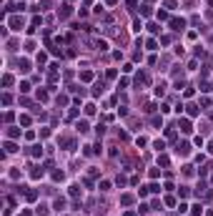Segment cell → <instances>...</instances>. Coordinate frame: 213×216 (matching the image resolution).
I'll return each mask as SVG.
<instances>
[{"mask_svg": "<svg viewBox=\"0 0 213 216\" xmlns=\"http://www.w3.org/2000/svg\"><path fill=\"white\" fill-rule=\"evenodd\" d=\"M23 25H25V20H23L20 15H13V18H8V28H13V30H20Z\"/></svg>", "mask_w": 213, "mask_h": 216, "instance_id": "6da1fadb", "label": "cell"}, {"mask_svg": "<svg viewBox=\"0 0 213 216\" xmlns=\"http://www.w3.org/2000/svg\"><path fill=\"white\" fill-rule=\"evenodd\" d=\"M148 83H150V75H148L145 70H141L138 75H135V86H138V88H141V86H148Z\"/></svg>", "mask_w": 213, "mask_h": 216, "instance_id": "7a4b0ae2", "label": "cell"}, {"mask_svg": "<svg viewBox=\"0 0 213 216\" xmlns=\"http://www.w3.org/2000/svg\"><path fill=\"white\" fill-rule=\"evenodd\" d=\"M168 23H170L173 30H183V28H186V20H183V18H170Z\"/></svg>", "mask_w": 213, "mask_h": 216, "instance_id": "3957f363", "label": "cell"}, {"mask_svg": "<svg viewBox=\"0 0 213 216\" xmlns=\"http://www.w3.org/2000/svg\"><path fill=\"white\" fill-rule=\"evenodd\" d=\"M70 13H73V10H70V5L65 3V5H60V10H58V18H60V20H68Z\"/></svg>", "mask_w": 213, "mask_h": 216, "instance_id": "277c9868", "label": "cell"}, {"mask_svg": "<svg viewBox=\"0 0 213 216\" xmlns=\"http://www.w3.org/2000/svg\"><path fill=\"white\" fill-rule=\"evenodd\" d=\"M176 151H178L181 156H188V153H190V143H186V141H181V143L176 146Z\"/></svg>", "mask_w": 213, "mask_h": 216, "instance_id": "5b68a950", "label": "cell"}, {"mask_svg": "<svg viewBox=\"0 0 213 216\" xmlns=\"http://www.w3.org/2000/svg\"><path fill=\"white\" fill-rule=\"evenodd\" d=\"M178 128H181L183 133H190V131H193V128H190V121H188V118H181V121H178Z\"/></svg>", "mask_w": 213, "mask_h": 216, "instance_id": "8992f818", "label": "cell"}, {"mask_svg": "<svg viewBox=\"0 0 213 216\" xmlns=\"http://www.w3.org/2000/svg\"><path fill=\"white\" fill-rule=\"evenodd\" d=\"M93 93H95V95H103V93H105V83H103V81H98V83L93 86Z\"/></svg>", "mask_w": 213, "mask_h": 216, "instance_id": "52a82bcc", "label": "cell"}, {"mask_svg": "<svg viewBox=\"0 0 213 216\" xmlns=\"http://www.w3.org/2000/svg\"><path fill=\"white\" fill-rule=\"evenodd\" d=\"M60 146H65L68 151H73V148H75V141H73V138H60Z\"/></svg>", "mask_w": 213, "mask_h": 216, "instance_id": "ba28073f", "label": "cell"}, {"mask_svg": "<svg viewBox=\"0 0 213 216\" xmlns=\"http://www.w3.org/2000/svg\"><path fill=\"white\" fill-rule=\"evenodd\" d=\"M5 136H8V138H18V136H20V128H13V126H10V128L5 131Z\"/></svg>", "mask_w": 213, "mask_h": 216, "instance_id": "9c48e42d", "label": "cell"}, {"mask_svg": "<svg viewBox=\"0 0 213 216\" xmlns=\"http://www.w3.org/2000/svg\"><path fill=\"white\" fill-rule=\"evenodd\" d=\"M18 68H20L23 73H28V70H30V61H28V58H23V61L18 63Z\"/></svg>", "mask_w": 213, "mask_h": 216, "instance_id": "30bf717a", "label": "cell"}, {"mask_svg": "<svg viewBox=\"0 0 213 216\" xmlns=\"http://www.w3.org/2000/svg\"><path fill=\"white\" fill-rule=\"evenodd\" d=\"M198 88H201V93H211V91H213V86H211L208 81H203V83H198Z\"/></svg>", "mask_w": 213, "mask_h": 216, "instance_id": "8fae6325", "label": "cell"}, {"mask_svg": "<svg viewBox=\"0 0 213 216\" xmlns=\"http://www.w3.org/2000/svg\"><path fill=\"white\" fill-rule=\"evenodd\" d=\"M121 204H123V206H130V204H133V196H130V193H123V196H121Z\"/></svg>", "mask_w": 213, "mask_h": 216, "instance_id": "7c38bea8", "label": "cell"}, {"mask_svg": "<svg viewBox=\"0 0 213 216\" xmlns=\"http://www.w3.org/2000/svg\"><path fill=\"white\" fill-rule=\"evenodd\" d=\"M53 209H55V211H63V209H65V199H55Z\"/></svg>", "mask_w": 213, "mask_h": 216, "instance_id": "4fadbf2b", "label": "cell"}, {"mask_svg": "<svg viewBox=\"0 0 213 216\" xmlns=\"http://www.w3.org/2000/svg\"><path fill=\"white\" fill-rule=\"evenodd\" d=\"M30 156H43V146H30Z\"/></svg>", "mask_w": 213, "mask_h": 216, "instance_id": "5bb4252c", "label": "cell"}, {"mask_svg": "<svg viewBox=\"0 0 213 216\" xmlns=\"http://www.w3.org/2000/svg\"><path fill=\"white\" fill-rule=\"evenodd\" d=\"M186 108H188V116H198V113H201V108H198V106H193V103L186 106Z\"/></svg>", "mask_w": 213, "mask_h": 216, "instance_id": "9a60e30c", "label": "cell"}, {"mask_svg": "<svg viewBox=\"0 0 213 216\" xmlns=\"http://www.w3.org/2000/svg\"><path fill=\"white\" fill-rule=\"evenodd\" d=\"M75 128H78L80 133H85V131H88V121H78V123H75Z\"/></svg>", "mask_w": 213, "mask_h": 216, "instance_id": "2e32d148", "label": "cell"}, {"mask_svg": "<svg viewBox=\"0 0 213 216\" xmlns=\"http://www.w3.org/2000/svg\"><path fill=\"white\" fill-rule=\"evenodd\" d=\"M5 151H8V153H15V151H18V146H15L13 141H5Z\"/></svg>", "mask_w": 213, "mask_h": 216, "instance_id": "e0dca14e", "label": "cell"}, {"mask_svg": "<svg viewBox=\"0 0 213 216\" xmlns=\"http://www.w3.org/2000/svg\"><path fill=\"white\" fill-rule=\"evenodd\" d=\"M63 179H65L63 171H53V181H63Z\"/></svg>", "mask_w": 213, "mask_h": 216, "instance_id": "ac0fdd59", "label": "cell"}, {"mask_svg": "<svg viewBox=\"0 0 213 216\" xmlns=\"http://www.w3.org/2000/svg\"><path fill=\"white\" fill-rule=\"evenodd\" d=\"M80 81H93V73H90V70H83V73H80Z\"/></svg>", "mask_w": 213, "mask_h": 216, "instance_id": "d6986e66", "label": "cell"}, {"mask_svg": "<svg viewBox=\"0 0 213 216\" xmlns=\"http://www.w3.org/2000/svg\"><path fill=\"white\" fill-rule=\"evenodd\" d=\"M25 199H28V201H35V199H38V191H25Z\"/></svg>", "mask_w": 213, "mask_h": 216, "instance_id": "ffe728a7", "label": "cell"}, {"mask_svg": "<svg viewBox=\"0 0 213 216\" xmlns=\"http://www.w3.org/2000/svg\"><path fill=\"white\" fill-rule=\"evenodd\" d=\"M35 61H38V66H43V63L48 61V55H45V53H38V58H35Z\"/></svg>", "mask_w": 213, "mask_h": 216, "instance_id": "44dd1931", "label": "cell"}, {"mask_svg": "<svg viewBox=\"0 0 213 216\" xmlns=\"http://www.w3.org/2000/svg\"><path fill=\"white\" fill-rule=\"evenodd\" d=\"M3 86H5V88L13 86V75H3Z\"/></svg>", "mask_w": 213, "mask_h": 216, "instance_id": "7402d4cb", "label": "cell"}, {"mask_svg": "<svg viewBox=\"0 0 213 216\" xmlns=\"http://www.w3.org/2000/svg\"><path fill=\"white\" fill-rule=\"evenodd\" d=\"M3 103H5V106L13 103V95H10V93H3Z\"/></svg>", "mask_w": 213, "mask_h": 216, "instance_id": "603a6c76", "label": "cell"}, {"mask_svg": "<svg viewBox=\"0 0 213 216\" xmlns=\"http://www.w3.org/2000/svg\"><path fill=\"white\" fill-rule=\"evenodd\" d=\"M153 148H156V151H163V148H166V141H156V143H153Z\"/></svg>", "mask_w": 213, "mask_h": 216, "instance_id": "cb8c5ba5", "label": "cell"}, {"mask_svg": "<svg viewBox=\"0 0 213 216\" xmlns=\"http://www.w3.org/2000/svg\"><path fill=\"white\" fill-rule=\"evenodd\" d=\"M141 15L148 18V15H150V5H141Z\"/></svg>", "mask_w": 213, "mask_h": 216, "instance_id": "d4e9b609", "label": "cell"}, {"mask_svg": "<svg viewBox=\"0 0 213 216\" xmlns=\"http://www.w3.org/2000/svg\"><path fill=\"white\" fill-rule=\"evenodd\" d=\"M93 113H95V106L88 103V106H85V116H93Z\"/></svg>", "mask_w": 213, "mask_h": 216, "instance_id": "484cf974", "label": "cell"}, {"mask_svg": "<svg viewBox=\"0 0 213 216\" xmlns=\"http://www.w3.org/2000/svg\"><path fill=\"white\" fill-rule=\"evenodd\" d=\"M20 126H30V116H20Z\"/></svg>", "mask_w": 213, "mask_h": 216, "instance_id": "4316f807", "label": "cell"}, {"mask_svg": "<svg viewBox=\"0 0 213 216\" xmlns=\"http://www.w3.org/2000/svg\"><path fill=\"white\" fill-rule=\"evenodd\" d=\"M38 216H48V206H38Z\"/></svg>", "mask_w": 213, "mask_h": 216, "instance_id": "83f0119b", "label": "cell"}, {"mask_svg": "<svg viewBox=\"0 0 213 216\" xmlns=\"http://www.w3.org/2000/svg\"><path fill=\"white\" fill-rule=\"evenodd\" d=\"M68 103V95H58V106H65Z\"/></svg>", "mask_w": 213, "mask_h": 216, "instance_id": "f1b7e54d", "label": "cell"}, {"mask_svg": "<svg viewBox=\"0 0 213 216\" xmlns=\"http://www.w3.org/2000/svg\"><path fill=\"white\" fill-rule=\"evenodd\" d=\"M163 93H166V83H161V86L156 88V95H163Z\"/></svg>", "mask_w": 213, "mask_h": 216, "instance_id": "f546056e", "label": "cell"}, {"mask_svg": "<svg viewBox=\"0 0 213 216\" xmlns=\"http://www.w3.org/2000/svg\"><path fill=\"white\" fill-rule=\"evenodd\" d=\"M148 173H150V179H158V176H161V171H158V168H150Z\"/></svg>", "mask_w": 213, "mask_h": 216, "instance_id": "4dcf8cb0", "label": "cell"}, {"mask_svg": "<svg viewBox=\"0 0 213 216\" xmlns=\"http://www.w3.org/2000/svg\"><path fill=\"white\" fill-rule=\"evenodd\" d=\"M38 98H40V101H48V91H38Z\"/></svg>", "mask_w": 213, "mask_h": 216, "instance_id": "1f68e13d", "label": "cell"}, {"mask_svg": "<svg viewBox=\"0 0 213 216\" xmlns=\"http://www.w3.org/2000/svg\"><path fill=\"white\" fill-rule=\"evenodd\" d=\"M148 30H150V33H158V30H161V28H158V25H156V23H148Z\"/></svg>", "mask_w": 213, "mask_h": 216, "instance_id": "d6a6232c", "label": "cell"}, {"mask_svg": "<svg viewBox=\"0 0 213 216\" xmlns=\"http://www.w3.org/2000/svg\"><path fill=\"white\" fill-rule=\"evenodd\" d=\"M148 188H150V193H158V191H161V186H158V184H150Z\"/></svg>", "mask_w": 213, "mask_h": 216, "instance_id": "836d02e7", "label": "cell"}, {"mask_svg": "<svg viewBox=\"0 0 213 216\" xmlns=\"http://www.w3.org/2000/svg\"><path fill=\"white\" fill-rule=\"evenodd\" d=\"M80 193V186H70V196H78Z\"/></svg>", "mask_w": 213, "mask_h": 216, "instance_id": "e575fe53", "label": "cell"}, {"mask_svg": "<svg viewBox=\"0 0 213 216\" xmlns=\"http://www.w3.org/2000/svg\"><path fill=\"white\" fill-rule=\"evenodd\" d=\"M158 163H161V166H168L170 161H168V156H161V159H158Z\"/></svg>", "mask_w": 213, "mask_h": 216, "instance_id": "d590c367", "label": "cell"}, {"mask_svg": "<svg viewBox=\"0 0 213 216\" xmlns=\"http://www.w3.org/2000/svg\"><path fill=\"white\" fill-rule=\"evenodd\" d=\"M176 5H178V3H176V0H166V8H170V10H173V8H176Z\"/></svg>", "mask_w": 213, "mask_h": 216, "instance_id": "8d00e7d4", "label": "cell"}, {"mask_svg": "<svg viewBox=\"0 0 213 216\" xmlns=\"http://www.w3.org/2000/svg\"><path fill=\"white\" fill-rule=\"evenodd\" d=\"M105 3H108V5H115V3H118V0H105Z\"/></svg>", "mask_w": 213, "mask_h": 216, "instance_id": "74e56055", "label": "cell"}, {"mask_svg": "<svg viewBox=\"0 0 213 216\" xmlns=\"http://www.w3.org/2000/svg\"><path fill=\"white\" fill-rule=\"evenodd\" d=\"M208 153H213V143H208Z\"/></svg>", "mask_w": 213, "mask_h": 216, "instance_id": "f35d334b", "label": "cell"}, {"mask_svg": "<svg viewBox=\"0 0 213 216\" xmlns=\"http://www.w3.org/2000/svg\"><path fill=\"white\" fill-rule=\"evenodd\" d=\"M20 216H30V211H23V214H20Z\"/></svg>", "mask_w": 213, "mask_h": 216, "instance_id": "ab89813d", "label": "cell"}]
</instances>
